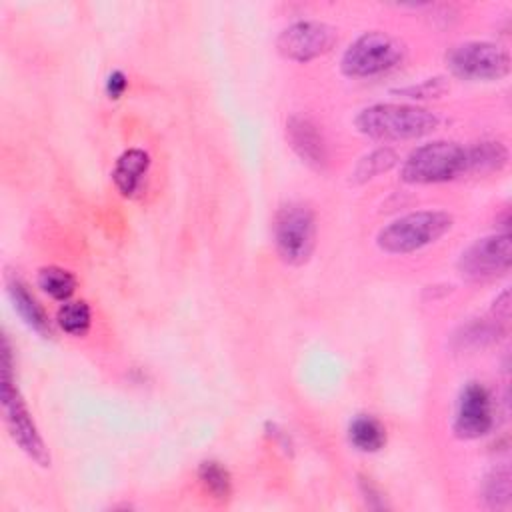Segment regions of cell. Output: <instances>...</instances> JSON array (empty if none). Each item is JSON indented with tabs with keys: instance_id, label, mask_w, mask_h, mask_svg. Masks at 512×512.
Listing matches in <instances>:
<instances>
[{
	"instance_id": "cell-1",
	"label": "cell",
	"mask_w": 512,
	"mask_h": 512,
	"mask_svg": "<svg viewBox=\"0 0 512 512\" xmlns=\"http://www.w3.org/2000/svg\"><path fill=\"white\" fill-rule=\"evenodd\" d=\"M438 124L440 118L426 108L392 102L366 106L354 118V126L360 134L380 142L416 140L434 132Z\"/></svg>"
},
{
	"instance_id": "cell-2",
	"label": "cell",
	"mask_w": 512,
	"mask_h": 512,
	"mask_svg": "<svg viewBox=\"0 0 512 512\" xmlns=\"http://www.w3.org/2000/svg\"><path fill=\"white\" fill-rule=\"evenodd\" d=\"M0 398H2V410H4V422L8 428L10 438L20 446V450L34 460L38 466L48 468L50 466V452L38 432V426L16 386L14 378V362H12V350L8 344V338H4L2 344V362H0Z\"/></svg>"
},
{
	"instance_id": "cell-3",
	"label": "cell",
	"mask_w": 512,
	"mask_h": 512,
	"mask_svg": "<svg viewBox=\"0 0 512 512\" xmlns=\"http://www.w3.org/2000/svg\"><path fill=\"white\" fill-rule=\"evenodd\" d=\"M452 224V214L444 210L408 212L378 232L376 246L386 254H410L438 242Z\"/></svg>"
},
{
	"instance_id": "cell-4",
	"label": "cell",
	"mask_w": 512,
	"mask_h": 512,
	"mask_svg": "<svg viewBox=\"0 0 512 512\" xmlns=\"http://www.w3.org/2000/svg\"><path fill=\"white\" fill-rule=\"evenodd\" d=\"M406 58V44L382 30L360 34L342 54L340 70L348 78L382 76Z\"/></svg>"
},
{
	"instance_id": "cell-5",
	"label": "cell",
	"mask_w": 512,
	"mask_h": 512,
	"mask_svg": "<svg viewBox=\"0 0 512 512\" xmlns=\"http://www.w3.org/2000/svg\"><path fill=\"white\" fill-rule=\"evenodd\" d=\"M466 174V146L434 140L414 148L402 164L400 176L408 184H440Z\"/></svg>"
},
{
	"instance_id": "cell-6",
	"label": "cell",
	"mask_w": 512,
	"mask_h": 512,
	"mask_svg": "<svg viewBox=\"0 0 512 512\" xmlns=\"http://www.w3.org/2000/svg\"><path fill=\"white\" fill-rule=\"evenodd\" d=\"M274 246L288 266H302L316 248V216L302 202L284 204L274 218Z\"/></svg>"
},
{
	"instance_id": "cell-7",
	"label": "cell",
	"mask_w": 512,
	"mask_h": 512,
	"mask_svg": "<svg viewBox=\"0 0 512 512\" xmlns=\"http://www.w3.org/2000/svg\"><path fill=\"white\" fill-rule=\"evenodd\" d=\"M446 66L462 80H500L510 72V54L500 44L470 40L448 50Z\"/></svg>"
},
{
	"instance_id": "cell-8",
	"label": "cell",
	"mask_w": 512,
	"mask_h": 512,
	"mask_svg": "<svg viewBox=\"0 0 512 512\" xmlns=\"http://www.w3.org/2000/svg\"><path fill=\"white\" fill-rule=\"evenodd\" d=\"M336 42L334 26L320 20H298L278 34L276 48L286 60L310 62L328 54Z\"/></svg>"
},
{
	"instance_id": "cell-9",
	"label": "cell",
	"mask_w": 512,
	"mask_h": 512,
	"mask_svg": "<svg viewBox=\"0 0 512 512\" xmlns=\"http://www.w3.org/2000/svg\"><path fill=\"white\" fill-rule=\"evenodd\" d=\"M512 240L508 232L490 234L472 242L458 258V272L468 280H488L508 272Z\"/></svg>"
},
{
	"instance_id": "cell-10",
	"label": "cell",
	"mask_w": 512,
	"mask_h": 512,
	"mask_svg": "<svg viewBox=\"0 0 512 512\" xmlns=\"http://www.w3.org/2000/svg\"><path fill=\"white\" fill-rule=\"evenodd\" d=\"M494 424L492 396L480 382H468L456 402L452 430L462 440H476L490 432Z\"/></svg>"
},
{
	"instance_id": "cell-11",
	"label": "cell",
	"mask_w": 512,
	"mask_h": 512,
	"mask_svg": "<svg viewBox=\"0 0 512 512\" xmlns=\"http://www.w3.org/2000/svg\"><path fill=\"white\" fill-rule=\"evenodd\" d=\"M286 140L296 156L310 168L322 170L328 162V146L320 128L302 114H294L286 120Z\"/></svg>"
},
{
	"instance_id": "cell-12",
	"label": "cell",
	"mask_w": 512,
	"mask_h": 512,
	"mask_svg": "<svg viewBox=\"0 0 512 512\" xmlns=\"http://www.w3.org/2000/svg\"><path fill=\"white\" fill-rule=\"evenodd\" d=\"M6 288H8V296L12 300V306L20 314L24 324L28 328H32L34 332H38L40 336L50 338L52 336L50 320H48L44 308L38 304V300L30 294L28 286L18 276H8Z\"/></svg>"
},
{
	"instance_id": "cell-13",
	"label": "cell",
	"mask_w": 512,
	"mask_h": 512,
	"mask_svg": "<svg viewBox=\"0 0 512 512\" xmlns=\"http://www.w3.org/2000/svg\"><path fill=\"white\" fill-rule=\"evenodd\" d=\"M148 168H150L148 152H144L140 148H130V150L122 152L112 170V180H114L118 192L126 198L134 196L140 190Z\"/></svg>"
},
{
	"instance_id": "cell-14",
	"label": "cell",
	"mask_w": 512,
	"mask_h": 512,
	"mask_svg": "<svg viewBox=\"0 0 512 512\" xmlns=\"http://www.w3.org/2000/svg\"><path fill=\"white\" fill-rule=\"evenodd\" d=\"M508 162V150L498 140H480L466 146V174L500 172Z\"/></svg>"
},
{
	"instance_id": "cell-15",
	"label": "cell",
	"mask_w": 512,
	"mask_h": 512,
	"mask_svg": "<svg viewBox=\"0 0 512 512\" xmlns=\"http://www.w3.org/2000/svg\"><path fill=\"white\" fill-rule=\"evenodd\" d=\"M348 438L360 452H378L386 444V430L374 416L360 414L350 422Z\"/></svg>"
},
{
	"instance_id": "cell-16",
	"label": "cell",
	"mask_w": 512,
	"mask_h": 512,
	"mask_svg": "<svg viewBox=\"0 0 512 512\" xmlns=\"http://www.w3.org/2000/svg\"><path fill=\"white\" fill-rule=\"evenodd\" d=\"M38 286L42 292H46L50 298L66 302L76 290V278L72 272L60 266H44L38 270Z\"/></svg>"
},
{
	"instance_id": "cell-17",
	"label": "cell",
	"mask_w": 512,
	"mask_h": 512,
	"mask_svg": "<svg viewBox=\"0 0 512 512\" xmlns=\"http://www.w3.org/2000/svg\"><path fill=\"white\" fill-rule=\"evenodd\" d=\"M396 162H398V154L392 148H388V146L376 148L358 160V164L354 166V172H352V182H356V184L368 182V180L376 178L378 174L394 168Z\"/></svg>"
},
{
	"instance_id": "cell-18",
	"label": "cell",
	"mask_w": 512,
	"mask_h": 512,
	"mask_svg": "<svg viewBox=\"0 0 512 512\" xmlns=\"http://www.w3.org/2000/svg\"><path fill=\"white\" fill-rule=\"evenodd\" d=\"M512 498V484H510V470L506 466L492 470L482 484V500L486 508L502 510L510 504Z\"/></svg>"
},
{
	"instance_id": "cell-19",
	"label": "cell",
	"mask_w": 512,
	"mask_h": 512,
	"mask_svg": "<svg viewBox=\"0 0 512 512\" xmlns=\"http://www.w3.org/2000/svg\"><path fill=\"white\" fill-rule=\"evenodd\" d=\"M58 326L70 334V336H84L90 330L92 324V314L90 306L84 300H66L56 314Z\"/></svg>"
},
{
	"instance_id": "cell-20",
	"label": "cell",
	"mask_w": 512,
	"mask_h": 512,
	"mask_svg": "<svg viewBox=\"0 0 512 512\" xmlns=\"http://www.w3.org/2000/svg\"><path fill=\"white\" fill-rule=\"evenodd\" d=\"M198 480L204 490L216 500H226L232 494L230 472L216 460H204L198 466Z\"/></svg>"
},
{
	"instance_id": "cell-21",
	"label": "cell",
	"mask_w": 512,
	"mask_h": 512,
	"mask_svg": "<svg viewBox=\"0 0 512 512\" xmlns=\"http://www.w3.org/2000/svg\"><path fill=\"white\" fill-rule=\"evenodd\" d=\"M494 320V318H492ZM502 332V324L500 322H472L468 326L462 328V336H458V342L464 346H472V348H478V346H484L488 342H492L494 338H498V334Z\"/></svg>"
},
{
	"instance_id": "cell-22",
	"label": "cell",
	"mask_w": 512,
	"mask_h": 512,
	"mask_svg": "<svg viewBox=\"0 0 512 512\" xmlns=\"http://www.w3.org/2000/svg\"><path fill=\"white\" fill-rule=\"evenodd\" d=\"M446 90V84L442 82V78H432L426 80L418 86H408V88H398V94H404L408 98H432V96H440Z\"/></svg>"
},
{
	"instance_id": "cell-23",
	"label": "cell",
	"mask_w": 512,
	"mask_h": 512,
	"mask_svg": "<svg viewBox=\"0 0 512 512\" xmlns=\"http://www.w3.org/2000/svg\"><path fill=\"white\" fill-rule=\"evenodd\" d=\"M126 88H128V80H126L124 72L114 70L108 76V80H106V94H108V98H120Z\"/></svg>"
},
{
	"instance_id": "cell-24",
	"label": "cell",
	"mask_w": 512,
	"mask_h": 512,
	"mask_svg": "<svg viewBox=\"0 0 512 512\" xmlns=\"http://www.w3.org/2000/svg\"><path fill=\"white\" fill-rule=\"evenodd\" d=\"M492 312H494V320L500 322V324L510 318V292H508V290H504V292L494 300Z\"/></svg>"
}]
</instances>
